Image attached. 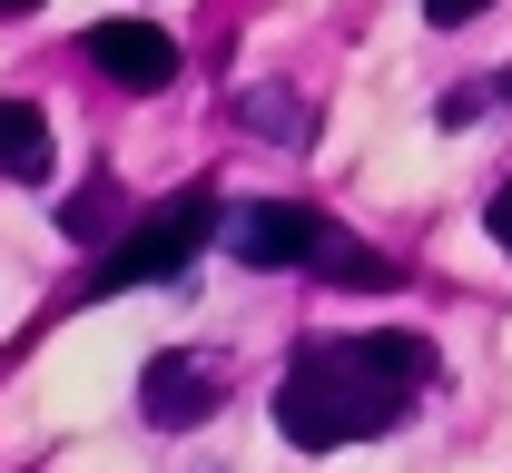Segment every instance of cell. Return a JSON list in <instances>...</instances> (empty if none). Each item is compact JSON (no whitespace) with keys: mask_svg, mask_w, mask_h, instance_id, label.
<instances>
[{"mask_svg":"<svg viewBox=\"0 0 512 473\" xmlns=\"http://www.w3.org/2000/svg\"><path fill=\"white\" fill-rule=\"evenodd\" d=\"M20 10H40V0H0V20H20Z\"/></svg>","mask_w":512,"mask_h":473,"instance_id":"7c38bea8","label":"cell"},{"mask_svg":"<svg viewBox=\"0 0 512 473\" xmlns=\"http://www.w3.org/2000/svg\"><path fill=\"white\" fill-rule=\"evenodd\" d=\"M217 237V188H178V198H158L138 227H128L119 247L99 257V276L79 286V296H128V286H158V276H178Z\"/></svg>","mask_w":512,"mask_h":473,"instance_id":"7a4b0ae2","label":"cell"},{"mask_svg":"<svg viewBox=\"0 0 512 473\" xmlns=\"http://www.w3.org/2000/svg\"><path fill=\"white\" fill-rule=\"evenodd\" d=\"M227 247H237V267H325L335 227H325L316 207L256 198V207H237V217H227Z\"/></svg>","mask_w":512,"mask_h":473,"instance_id":"3957f363","label":"cell"},{"mask_svg":"<svg viewBox=\"0 0 512 473\" xmlns=\"http://www.w3.org/2000/svg\"><path fill=\"white\" fill-rule=\"evenodd\" d=\"M237 119H247V129H266L276 138V148H306V99H296V89H247V99H237Z\"/></svg>","mask_w":512,"mask_h":473,"instance_id":"52a82bcc","label":"cell"},{"mask_svg":"<svg viewBox=\"0 0 512 473\" xmlns=\"http://www.w3.org/2000/svg\"><path fill=\"white\" fill-rule=\"evenodd\" d=\"M0 178H50V119L30 99H0Z\"/></svg>","mask_w":512,"mask_h":473,"instance_id":"8992f818","label":"cell"},{"mask_svg":"<svg viewBox=\"0 0 512 473\" xmlns=\"http://www.w3.org/2000/svg\"><path fill=\"white\" fill-rule=\"evenodd\" d=\"M89 60H99V79H119V89H168L178 79V40L158 20H99L89 30Z\"/></svg>","mask_w":512,"mask_h":473,"instance_id":"277c9868","label":"cell"},{"mask_svg":"<svg viewBox=\"0 0 512 473\" xmlns=\"http://www.w3.org/2000/svg\"><path fill=\"white\" fill-rule=\"evenodd\" d=\"M325 276H335V286H394V267H384L375 247H355L345 227H335V247H325Z\"/></svg>","mask_w":512,"mask_h":473,"instance_id":"ba28073f","label":"cell"},{"mask_svg":"<svg viewBox=\"0 0 512 473\" xmlns=\"http://www.w3.org/2000/svg\"><path fill=\"white\" fill-rule=\"evenodd\" d=\"M109 217H119V188H109V178H89V188H79V198L60 207V227H69V237H99Z\"/></svg>","mask_w":512,"mask_h":473,"instance_id":"9c48e42d","label":"cell"},{"mask_svg":"<svg viewBox=\"0 0 512 473\" xmlns=\"http://www.w3.org/2000/svg\"><path fill=\"white\" fill-rule=\"evenodd\" d=\"M483 10H493V0H424V20H434V30H463V20H483Z\"/></svg>","mask_w":512,"mask_h":473,"instance_id":"30bf717a","label":"cell"},{"mask_svg":"<svg viewBox=\"0 0 512 473\" xmlns=\"http://www.w3.org/2000/svg\"><path fill=\"white\" fill-rule=\"evenodd\" d=\"M483 227H493V247H512V178L493 188V207H483Z\"/></svg>","mask_w":512,"mask_h":473,"instance_id":"8fae6325","label":"cell"},{"mask_svg":"<svg viewBox=\"0 0 512 473\" xmlns=\"http://www.w3.org/2000/svg\"><path fill=\"white\" fill-rule=\"evenodd\" d=\"M424 385H434V345L424 336H325V345H296V365L276 385V424L306 454H335V444L384 434Z\"/></svg>","mask_w":512,"mask_h":473,"instance_id":"6da1fadb","label":"cell"},{"mask_svg":"<svg viewBox=\"0 0 512 473\" xmlns=\"http://www.w3.org/2000/svg\"><path fill=\"white\" fill-rule=\"evenodd\" d=\"M217 385H227V375H217L207 355H158L148 385H138V405H148V424H197V414L217 405Z\"/></svg>","mask_w":512,"mask_h":473,"instance_id":"5b68a950","label":"cell"}]
</instances>
